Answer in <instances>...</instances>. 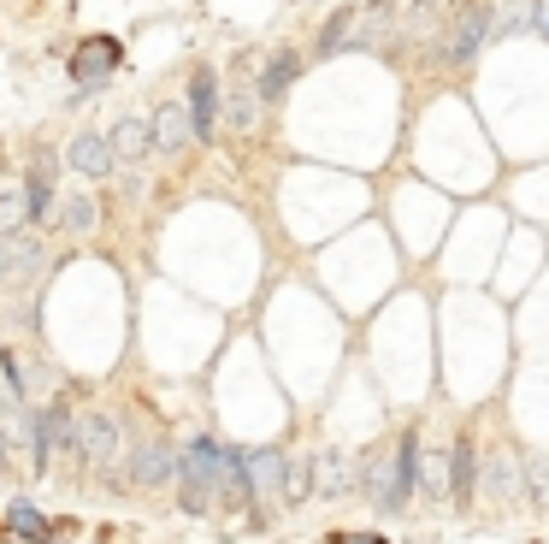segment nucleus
<instances>
[{"instance_id": "ddd939ff", "label": "nucleus", "mask_w": 549, "mask_h": 544, "mask_svg": "<svg viewBox=\"0 0 549 544\" xmlns=\"http://www.w3.org/2000/svg\"><path fill=\"white\" fill-rule=\"evenodd\" d=\"M296 71H302V60H296L290 48H278V54L266 60V71L254 77V89H260V101H278V95H284V89L296 83Z\"/></svg>"}, {"instance_id": "4be33fe9", "label": "nucleus", "mask_w": 549, "mask_h": 544, "mask_svg": "<svg viewBox=\"0 0 549 544\" xmlns=\"http://www.w3.org/2000/svg\"><path fill=\"white\" fill-rule=\"evenodd\" d=\"M526 497L549 509V456H532V462H526Z\"/></svg>"}, {"instance_id": "f8f14e48", "label": "nucleus", "mask_w": 549, "mask_h": 544, "mask_svg": "<svg viewBox=\"0 0 549 544\" xmlns=\"http://www.w3.org/2000/svg\"><path fill=\"white\" fill-rule=\"evenodd\" d=\"M195 136V119H189V107H178V101H166L160 113H154V142L166 148V154H178L183 142Z\"/></svg>"}, {"instance_id": "5701e85b", "label": "nucleus", "mask_w": 549, "mask_h": 544, "mask_svg": "<svg viewBox=\"0 0 549 544\" xmlns=\"http://www.w3.org/2000/svg\"><path fill=\"white\" fill-rule=\"evenodd\" d=\"M449 462H455V497L473 491V444H449Z\"/></svg>"}, {"instance_id": "2eb2a0df", "label": "nucleus", "mask_w": 549, "mask_h": 544, "mask_svg": "<svg viewBox=\"0 0 549 544\" xmlns=\"http://www.w3.org/2000/svg\"><path fill=\"white\" fill-rule=\"evenodd\" d=\"M6 527H12L18 539H30V544H54V539H60V527H54V521H42L30 503H12V509H6Z\"/></svg>"}, {"instance_id": "1a4fd4ad", "label": "nucleus", "mask_w": 549, "mask_h": 544, "mask_svg": "<svg viewBox=\"0 0 549 544\" xmlns=\"http://www.w3.org/2000/svg\"><path fill=\"white\" fill-rule=\"evenodd\" d=\"M349 485H361V462H349L343 450H325V456L313 462V491H319V497H343Z\"/></svg>"}, {"instance_id": "9d476101", "label": "nucleus", "mask_w": 549, "mask_h": 544, "mask_svg": "<svg viewBox=\"0 0 549 544\" xmlns=\"http://www.w3.org/2000/svg\"><path fill=\"white\" fill-rule=\"evenodd\" d=\"M420 491L431 503L455 497V462H449V450H420Z\"/></svg>"}, {"instance_id": "dca6fc26", "label": "nucleus", "mask_w": 549, "mask_h": 544, "mask_svg": "<svg viewBox=\"0 0 549 544\" xmlns=\"http://www.w3.org/2000/svg\"><path fill=\"white\" fill-rule=\"evenodd\" d=\"M42 272V249H36V237L24 243V237H6V278L12 284H30Z\"/></svg>"}, {"instance_id": "412c9836", "label": "nucleus", "mask_w": 549, "mask_h": 544, "mask_svg": "<svg viewBox=\"0 0 549 544\" xmlns=\"http://www.w3.org/2000/svg\"><path fill=\"white\" fill-rule=\"evenodd\" d=\"M54 219H65L71 231H95V219H101V207L89 202V196H65V202H60V213H54Z\"/></svg>"}, {"instance_id": "20e7f679", "label": "nucleus", "mask_w": 549, "mask_h": 544, "mask_svg": "<svg viewBox=\"0 0 549 544\" xmlns=\"http://www.w3.org/2000/svg\"><path fill=\"white\" fill-rule=\"evenodd\" d=\"M479 497L490 503H514V497H526V468H520V456L514 450H485V474H479Z\"/></svg>"}, {"instance_id": "b1692460", "label": "nucleus", "mask_w": 549, "mask_h": 544, "mask_svg": "<svg viewBox=\"0 0 549 544\" xmlns=\"http://www.w3.org/2000/svg\"><path fill=\"white\" fill-rule=\"evenodd\" d=\"M532 30L549 36V0H532Z\"/></svg>"}, {"instance_id": "0eeeda50", "label": "nucleus", "mask_w": 549, "mask_h": 544, "mask_svg": "<svg viewBox=\"0 0 549 544\" xmlns=\"http://www.w3.org/2000/svg\"><path fill=\"white\" fill-rule=\"evenodd\" d=\"M189 119H195L201 142L219 136V83H213V71H195V83H189Z\"/></svg>"}, {"instance_id": "423d86ee", "label": "nucleus", "mask_w": 549, "mask_h": 544, "mask_svg": "<svg viewBox=\"0 0 549 544\" xmlns=\"http://www.w3.org/2000/svg\"><path fill=\"white\" fill-rule=\"evenodd\" d=\"M71 450H83V462L89 468H107L113 456H119V426L107 420V414H83L77 420V444Z\"/></svg>"}, {"instance_id": "6ab92c4d", "label": "nucleus", "mask_w": 549, "mask_h": 544, "mask_svg": "<svg viewBox=\"0 0 549 544\" xmlns=\"http://www.w3.org/2000/svg\"><path fill=\"white\" fill-rule=\"evenodd\" d=\"M48 184H54V160H36V166H30V184H24L30 219H54V213H48Z\"/></svg>"}, {"instance_id": "39448f33", "label": "nucleus", "mask_w": 549, "mask_h": 544, "mask_svg": "<svg viewBox=\"0 0 549 544\" xmlns=\"http://www.w3.org/2000/svg\"><path fill=\"white\" fill-rule=\"evenodd\" d=\"M124 66V48L113 36H89V42H77V54H71V77L77 83H101L107 71Z\"/></svg>"}, {"instance_id": "f3484780", "label": "nucleus", "mask_w": 549, "mask_h": 544, "mask_svg": "<svg viewBox=\"0 0 549 544\" xmlns=\"http://www.w3.org/2000/svg\"><path fill=\"white\" fill-rule=\"evenodd\" d=\"M107 142H113V154H119V160H142V154H148V142H154V131H148L142 119H119Z\"/></svg>"}, {"instance_id": "4468645a", "label": "nucleus", "mask_w": 549, "mask_h": 544, "mask_svg": "<svg viewBox=\"0 0 549 544\" xmlns=\"http://www.w3.org/2000/svg\"><path fill=\"white\" fill-rule=\"evenodd\" d=\"M130 474H136V485H166V479L178 474V462H172V450H166V444H142Z\"/></svg>"}, {"instance_id": "f257e3e1", "label": "nucleus", "mask_w": 549, "mask_h": 544, "mask_svg": "<svg viewBox=\"0 0 549 544\" xmlns=\"http://www.w3.org/2000/svg\"><path fill=\"white\" fill-rule=\"evenodd\" d=\"M414 479H420V444H414V438H402V444H390V450H378V456L361 462L366 497H372V509H384V515H396V509L408 503Z\"/></svg>"}, {"instance_id": "f03ea898", "label": "nucleus", "mask_w": 549, "mask_h": 544, "mask_svg": "<svg viewBox=\"0 0 549 544\" xmlns=\"http://www.w3.org/2000/svg\"><path fill=\"white\" fill-rule=\"evenodd\" d=\"M384 18H390V0H372V6H349L325 24L319 36V54H343V48H372L384 36Z\"/></svg>"}, {"instance_id": "a878e982", "label": "nucleus", "mask_w": 549, "mask_h": 544, "mask_svg": "<svg viewBox=\"0 0 549 544\" xmlns=\"http://www.w3.org/2000/svg\"><path fill=\"white\" fill-rule=\"evenodd\" d=\"M0 456H6V450H0Z\"/></svg>"}, {"instance_id": "7ed1b4c3", "label": "nucleus", "mask_w": 549, "mask_h": 544, "mask_svg": "<svg viewBox=\"0 0 549 544\" xmlns=\"http://www.w3.org/2000/svg\"><path fill=\"white\" fill-rule=\"evenodd\" d=\"M490 30H496V18H490L485 0H461L455 18H449V30H443V60H467V54H479V42H485Z\"/></svg>"}, {"instance_id": "393cba45", "label": "nucleus", "mask_w": 549, "mask_h": 544, "mask_svg": "<svg viewBox=\"0 0 549 544\" xmlns=\"http://www.w3.org/2000/svg\"><path fill=\"white\" fill-rule=\"evenodd\" d=\"M331 544H384V539H378V533H337Z\"/></svg>"}, {"instance_id": "a211bd4d", "label": "nucleus", "mask_w": 549, "mask_h": 544, "mask_svg": "<svg viewBox=\"0 0 549 544\" xmlns=\"http://www.w3.org/2000/svg\"><path fill=\"white\" fill-rule=\"evenodd\" d=\"M260 107H266V101H260V89H231V101H225V119H231V131H254V125H260Z\"/></svg>"}, {"instance_id": "aec40b11", "label": "nucleus", "mask_w": 549, "mask_h": 544, "mask_svg": "<svg viewBox=\"0 0 549 544\" xmlns=\"http://www.w3.org/2000/svg\"><path fill=\"white\" fill-rule=\"evenodd\" d=\"M24 219H30L24 190H18V184H0V237H18V231H24Z\"/></svg>"}, {"instance_id": "6e6552de", "label": "nucleus", "mask_w": 549, "mask_h": 544, "mask_svg": "<svg viewBox=\"0 0 549 544\" xmlns=\"http://www.w3.org/2000/svg\"><path fill=\"white\" fill-rule=\"evenodd\" d=\"M113 160H119V154H113V142H107V136H71V148H65V166H77V172H83V178H107V172H113Z\"/></svg>"}, {"instance_id": "9b49d317", "label": "nucleus", "mask_w": 549, "mask_h": 544, "mask_svg": "<svg viewBox=\"0 0 549 544\" xmlns=\"http://www.w3.org/2000/svg\"><path fill=\"white\" fill-rule=\"evenodd\" d=\"M248 485L260 497H284V450H248Z\"/></svg>"}]
</instances>
